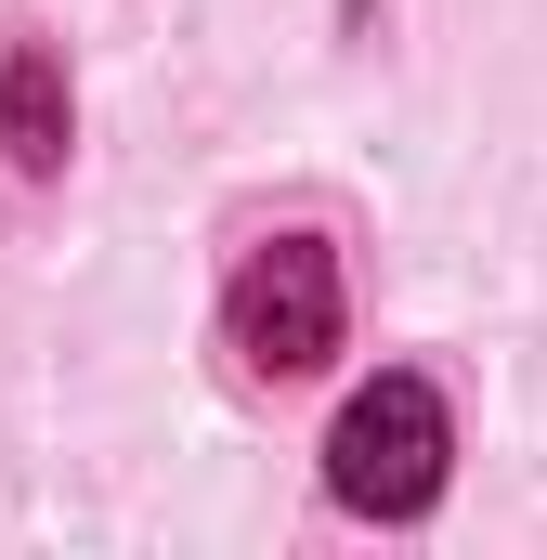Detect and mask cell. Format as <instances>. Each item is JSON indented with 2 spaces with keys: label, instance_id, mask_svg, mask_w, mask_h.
<instances>
[{
  "label": "cell",
  "instance_id": "1",
  "mask_svg": "<svg viewBox=\"0 0 547 560\" xmlns=\"http://www.w3.org/2000/svg\"><path fill=\"white\" fill-rule=\"evenodd\" d=\"M443 469H456V418H443V392L392 365V378H365L339 430H326V495L352 509V522H417L430 495H443Z\"/></svg>",
  "mask_w": 547,
  "mask_h": 560
},
{
  "label": "cell",
  "instance_id": "2",
  "mask_svg": "<svg viewBox=\"0 0 547 560\" xmlns=\"http://www.w3.org/2000/svg\"><path fill=\"white\" fill-rule=\"evenodd\" d=\"M222 339L248 378H313L339 352V248L326 235H261L222 287Z\"/></svg>",
  "mask_w": 547,
  "mask_h": 560
},
{
  "label": "cell",
  "instance_id": "3",
  "mask_svg": "<svg viewBox=\"0 0 547 560\" xmlns=\"http://www.w3.org/2000/svg\"><path fill=\"white\" fill-rule=\"evenodd\" d=\"M66 131H79L66 52H53V39H0V170H13V183H53V170H66Z\"/></svg>",
  "mask_w": 547,
  "mask_h": 560
}]
</instances>
